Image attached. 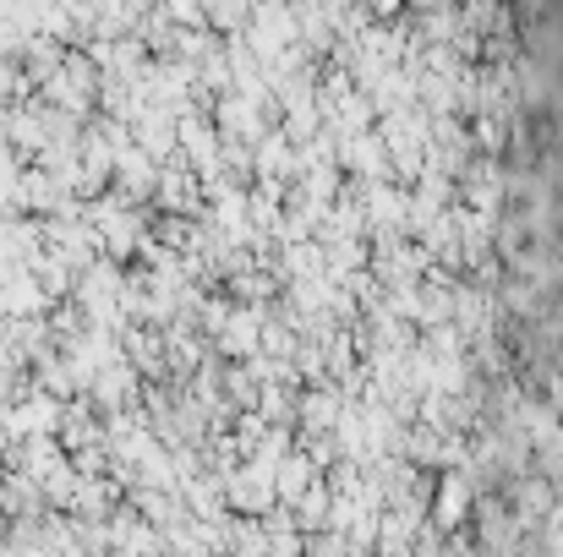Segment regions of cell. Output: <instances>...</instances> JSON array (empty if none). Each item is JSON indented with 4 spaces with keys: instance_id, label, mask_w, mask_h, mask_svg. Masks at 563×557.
Returning <instances> with one entry per match:
<instances>
[{
    "instance_id": "obj_1",
    "label": "cell",
    "mask_w": 563,
    "mask_h": 557,
    "mask_svg": "<svg viewBox=\"0 0 563 557\" xmlns=\"http://www.w3.org/2000/svg\"><path fill=\"white\" fill-rule=\"evenodd\" d=\"M224 498H230L235 509H246V514H263V509L274 503V487H268V470H257V465H246V470H235V476H230V487H224Z\"/></svg>"
}]
</instances>
